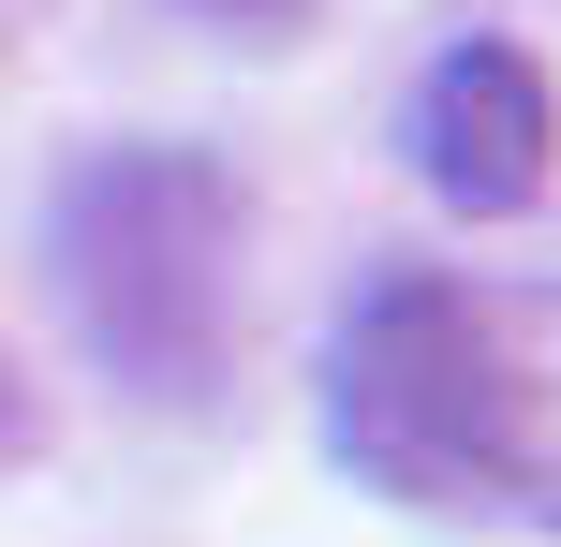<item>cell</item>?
<instances>
[{
  "mask_svg": "<svg viewBox=\"0 0 561 547\" xmlns=\"http://www.w3.org/2000/svg\"><path fill=\"white\" fill-rule=\"evenodd\" d=\"M547 148H561V118H547V75L517 45H444L428 59V89H414V178L444 207H473V223L533 207Z\"/></svg>",
  "mask_w": 561,
  "mask_h": 547,
  "instance_id": "cell-2",
  "label": "cell"
},
{
  "mask_svg": "<svg viewBox=\"0 0 561 547\" xmlns=\"http://www.w3.org/2000/svg\"><path fill=\"white\" fill-rule=\"evenodd\" d=\"M222 15H296V0H222Z\"/></svg>",
  "mask_w": 561,
  "mask_h": 547,
  "instance_id": "cell-3",
  "label": "cell"
},
{
  "mask_svg": "<svg viewBox=\"0 0 561 547\" xmlns=\"http://www.w3.org/2000/svg\"><path fill=\"white\" fill-rule=\"evenodd\" d=\"M325 430L369 489L428 518L473 503L561 518V296H458L428 266L369 282L325 341Z\"/></svg>",
  "mask_w": 561,
  "mask_h": 547,
  "instance_id": "cell-1",
  "label": "cell"
}]
</instances>
